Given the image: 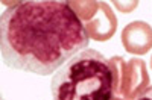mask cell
Masks as SVG:
<instances>
[{"instance_id": "cell-1", "label": "cell", "mask_w": 152, "mask_h": 100, "mask_svg": "<svg viewBox=\"0 0 152 100\" xmlns=\"http://www.w3.org/2000/svg\"><path fill=\"white\" fill-rule=\"evenodd\" d=\"M88 43V32L69 2H17L0 15V52L9 68L47 76Z\"/></svg>"}, {"instance_id": "cell-4", "label": "cell", "mask_w": 152, "mask_h": 100, "mask_svg": "<svg viewBox=\"0 0 152 100\" xmlns=\"http://www.w3.org/2000/svg\"><path fill=\"white\" fill-rule=\"evenodd\" d=\"M0 100H3V96L2 94H0Z\"/></svg>"}, {"instance_id": "cell-3", "label": "cell", "mask_w": 152, "mask_h": 100, "mask_svg": "<svg viewBox=\"0 0 152 100\" xmlns=\"http://www.w3.org/2000/svg\"><path fill=\"white\" fill-rule=\"evenodd\" d=\"M135 100H152V86H148Z\"/></svg>"}, {"instance_id": "cell-2", "label": "cell", "mask_w": 152, "mask_h": 100, "mask_svg": "<svg viewBox=\"0 0 152 100\" xmlns=\"http://www.w3.org/2000/svg\"><path fill=\"white\" fill-rule=\"evenodd\" d=\"M116 74L111 62L97 50L84 49L56 70L53 100H111Z\"/></svg>"}]
</instances>
